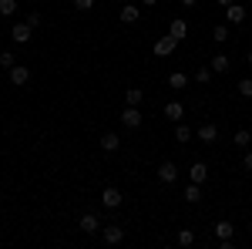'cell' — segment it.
<instances>
[{
    "instance_id": "cell-1",
    "label": "cell",
    "mask_w": 252,
    "mask_h": 249,
    "mask_svg": "<svg viewBox=\"0 0 252 249\" xmlns=\"http://www.w3.org/2000/svg\"><path fill=\"white\" fill-rule=\"evenodd\" d=\"M10 37H14V44H27V40L34 37V27L31 24H14L10 27Z\"/></svg>"
},
{
    "instance_id": "cell-2",
    "label": "cell",
    "mask_w": 252,
    "mask_h": 249,
    "mask_svg": "<svg viewBox=\"0 0 252 249\" xmlns=\"http://www.w3.org/2000/svg\"><path fill=\"white\" fill-rule=\"evenodd\" d=\"M175 178H178V165H175V162H161V165H158V182L172 185Z\"/></svg>"
},
{
    "instance_id": "cell-3",
    "label": "cell",
    "mask_w": 252,
    "mask_h": 249,
    "mask_svg": "<svg viewBox=\"0 0 252 249\" xmlns=\"http://www.w3.org/2000/svg\"><path fill=\"white\" fill-rule=\"evenodd\" d=\"M141 111H138L135 105H128V108H125V111H121V125H125V128H138V125H141Z\"/></svg>"
},
{
    "instance_id": "cell-4",
    "label": "cell",
    "mask_w": 252,
    "mask_h": 249,
    "mask_svg": "<svg viewBox=\"0 0 252 249\" xmlns=\"http://www.w3.org/2000/svg\"><path fill=\"white\" fill-rule=\"evenodd\" d=\"M101 239H104L108 246H118V243L125 239V229H121V226H104V229H101Z\"/></svg>"
},
{
    "instance_id": "cell-5",
    "label": "cell",
    "mask_w": 252,
    "mask_h": 249,
    "mask_svg": "<svg viewBox=\"0 0 252 249\" xmlns=\"http://www.w3.org/2000/svg\"><path fill=\"white\" fill-rule=\"evenodd\" d=\"M175 47H178V40H175L172 34H168V37H161V40H155V54H158V58H168Z\"/></svg>"
},
{
    "instance_id": "cell-6",
    "label": "cell",
    "mask_w": 252,
    "mask_h": 249,
    "mask_svg": "<svg viewBox=\"0 0 252 249\" xmlns=\"http://www.w3.org/2000/svg\"><path fill=\"white\" fill-rule=\"evenodd\" d=\"M215 138H219V128H215V121H205V125H198V142L212 145Z\"/></svg>"
},
{
    "instance_id": "cell-7",
    "label": "cell",
    "mask_w": 252,
    "mask_h": 249,
    "mask_svg": "<svg viewBox=\"0 0 252 249\" xmlns=\"http://www.w3.org/2000/svg\"><path fill=\"white\" fill-rule=\"evenodd\" d=\"M27 81H31V71H27L24 64H14V68H10V84H17V88H24Z\"/></svg>"
},
{
    "instance_id": "cell-8",
    "label": "cell",
    "mask_w": 252,
    "mask_h": 249,
    "mask_svg": "<svg viewBox=\"0 0 252 249\" xmlns=\"http://www.w3.org/2000/svg\"><path fill=\"white\" fill-rule=\"evenodd\" d=\"M118 17H121V24H135V20L141 17V10H138L135 3H121V10H118Z\"/></svg>"
},
{
    "instance_id": "cell-9",
    "label": "cell",
    "mask_w": 252,
    "mask_h": 249,
    "mask_svg": "<svg viewBox=\"0 0 252 249\" xmlns=\"http://www.w3.org/2000/svg\"><path fill=\"white\" fill-rule=\"evenodd\" d=\"M118 148H121V138H118L115 132H104V135H101V152L111 155V152H118Z\"/></svg>"
},
{
    "instance_id": "cell-10",
    "label": "cell",
    "mask_w": 252,
    "mask_h": 249,
    "mask_svg": "<svg viewBox=\"0 0 252 249\" xmlns=\"http://www.w3.org/2000/svg\"><path fill=\"white\" fill-rule=\"evenodd\" d=\"M101 202H104V209H118V206H121V192L118 189H104L101 192Z\"/></svg>"
},
{
    "instance_id": "cell-11",
    "label": "cell",
    "mask_w": 252,
    "mask_h": 249,
    "mask_svg": "<svg viewBox=\"0 0 252 249\" xmlns=\"http://www.w3.org/2000/svg\"><path fill=\"white\" fill-rule=\"evenodd\" d=\"M189 178H192V182H198V185H202V182H205V178H209V165H205V162H195L192 169H189Z\"/></svg>"
},
{
    "instance_id": "cell-12",
    "label": "cell",
    "mask_w": 252,
    "mask_h": 249,
    "mask_svg": "<svg viewBox=\"0 0 252 249\" xmlns=\"http://www.w3.org/2000/svg\"><path fill=\"white\" fill-rule=\"evenodd\" d=\"M78 226H81V232H97V229H101V222H97V215H94V212H84Z\"/></svg>"
},
{
    "instance_id": "cell-13",
    "label": "cell",
    "mask_w": 252,
    "mask_h": 249,
    "mask_svg": "<svg viewBox=\"0 0 252 249\" xmlns=\"http://www.w3.org/2000/svg\"><path fill=\"white\" fill-rule=\"evenodd\" d=\"M225 20H229V24H242V20H246V7H242V3L225 7Z\"/></svg>"
},
{
    "instance_id": "cell-14",
    "label": "cell",
    "mask_w": 252,
    "mask_h": 249,
    "mask_svg": "<svg viewBox=\"0 0 252 249\" xmlns=\"http://www.w3.org/2000/svg\"><path fill=\"white\" fill-rule=\"evenodd\" d=\"M209 68H212L215 74H225V71H229V68H232V61L225 58V54H215V58L209 61Z\"/></svg>"
},
{
    "instance_id": "cell-15",
    "label": "cell",
    "mask_w": 252,
    "mask_h": 249,
    "mask_svg": "<svg viewBox=\"0 0 252 249\" xmlns=\"http://www.w3.org/2000/svg\"><path fill=\"white\" fill-rule=\"evenodd\" d=\"M168 34H172L175 40H182L185 34H189V24H185L182 17H175V20H172V31H168Z\"/></svg>"
},
{
    "instance_id": "cell-16",
    "label": "cell",
    "mask_w": 252,
    "mask_h": 249,
    "mask_svg": "<svg viewBox=\"0 0 252 249\" xmlns=\"http://www.w3.org/2000/svg\"><path fill=\"white\" fill-rule=\"evenodd\" d=\"M182 115H185V108H182L178 101H168V105H165V118H172V121H182Z\"/></svg>"
},
{
    "instance_id": "cell-17",
    "label": "cell",
    "mask_w": 252,
    "mask_h": 249,
    "mask_svg": "<svg viewBox=\"0 0 252 249\" xmlns=\"http://www.w3.org/2000/svg\"><path fill=\"white\" fill-rule=\"evenodd\" d=\"M229 37H232V31H229L225 24H219V27H212V40H215V44H225Z\"/></svg>"
},
{
    "instance_id": "cell-18",
    "label": "cell",
    "mask_w": 252,
    "mask_h": 249,
    "mask_svg": "<svg viewBox=\"0 0 252 249\" xmlns=\"http://www.w3.org/2000/svg\"><path fill=\"white\" fill-rule=\"evenodd\" d=\"M168 84H172L175 91H182V88L189 84V74H182V71H172V74H168Z\"/></svg>"
},
{
    "instance_id": "cell-19",
    "label": "cell",
    "mask_w": 252,
    "mask_h": 249,
    "mask_svg": "<svg viewBox=\"0 0 252 249\" xmlns=\"http://www.w3.org/2000/svg\"><path fill=\"white\" fill-rule=\"evenodd\" d=\"M141 98H145V91H141V88H128V91H125V105H141Z\"/></svg>"
},
{
    "instance_id": "cell-20",
    "label": "cell",
    "mask_w": 252,
    "mask_h": 249,
    "mask_svg": "<svg viewBox=\"0 0 252 249\" xmlns=\"http://www.w3.org/2000/svg\"><path fill=\"white\" fill-rule=\"evenodd\" d=\"M175 142H178V145L192 142V128H189V125H175Z\"/></svg>"
},
{
    "instance_id": "cell-21",
    "label": "cell",
    "mask_w": 252,
    "mask_h": 249,
    "mask_svg": "<svg viewBox=\"0 0 252 249\" xmlns=\"http://www.w3.org/2000/svg\"><path fill=\"white\" fill-rule=\"evenodd\" d=\"M232 222H225V219H222V222H215V236H219V239H232Z\"/></svg>"
},
{
    "instance_id": "cell-22",
    "label": "cell",
    "mask_w": 252,
    "mask_h": 249,
    "mask_svg": "<svg viewBox=\"0 0 252 249\" xmlns=\"http://www.w3.org/2000/svg\"><path fill=\"white\" fill-rule=\"evenodd\" d=\"M185 202H202V189H198V182H192V185L185 189Z\"/></svg>"
},
{
    "instance_id": "cell-23",
    "label": "cell",
    "mask_w": 252,
    "mask_h": 249,
    "mask_svg": "<svg viewBox=\"0 0 252 249\" xmlns=\"http://www.w3.org/2000/svg\"><path fill=\"white\" fill-rule=\"evenodd\" d=\"M212 68H209V64H205V68H198V71H195V81H198V84H209V81H212Z\"/></svg>"
},
{
    "instance_id": "cell-24",
    "label": "cell",
    "mask_w": 252,
    "mask_h": 249,
    "mask_svg": "<svg viewBox=\"0 0 252 249\" xmlns=\"http://www.w3.org/2000/svg\"><path fill=\"white\" fill-rule=\"evenodd\" d=\"M0 14L3 17H14L17 14V0H0Z\"/></svg>"
},
{
    "instance_id": "cell-25",
    "label": "cell",
    "mask_w": 252,
    "mask_h": 249,
    "mask_svg": "<svg viewBox=\"0 0 252 249\" xmlns=\"http://www.w3.org/2000/svg\"><path fill=\"white\" fill-rule=\"evenodd\" d=\"M249 142H252V132H246V128L235 132V145H239V148H249Z\"/></svg>"
},
{
    "instance_id": "cell-26",
    "label": "cell",
    "mask_w": 252,
    "mask_h": 249,
    "mask_svg": "<svg viewBox=\"0 0 252 249\" xmlns=\"http://www.w3.org/2000/svg\"><path fill=\"white\" fill-rule=\"evenodd\" d=\"M192 243H195V232L192 229H182V232H178V246H182V249H189Z\"/></svg>"
},
{
    "instance_id": "cell-27",
    "label": "cell",
    "mask_w": 252,
    "mask_h": 249,
    "mask_svg": "<svg viewBox=\"0 0 252 249\" xmlns=\"http://www.w3.org/2000/svg\"><path fill=\"white\" fill-rule=\"evenodd\" d=\"M239 95L252 98V77H242V81H239Z\"/></svg>"
},
{
    "instance_id": "cell-28",
    "label": "cell",
    "mask_w": 252,
    "mask_h": 249,
    "mask_svg": "<svg viewBox=\"0 0 252 249\" xmlns=\"http://www.w3.org/2000/svg\"><path fill=\"white\" fill-rule=\"evenodd\" d=\"M0 64H3V68H7V71H10V68H14V64H17V58H14V54H10V51H3V54H0Z\"/></svg>"
},
{
    "instance_id": "cell-29",
    "label": "cell",
    "mask_w": 252,
    "mask_h": 249,
    "mask_svg": "<svg viewBox=\"0 0 252 249\" xmlns=\"http://www.w3.org/2000/svg\"><path fill=\"white\" fill-rule=\"evenodd\" d=\"M24 24H31V27H34V31H37V27H40V14H37V10H31V14H27V20H24Z\"/></svg>"
},
{
    "instance_id": "cell-30",
    "label": "cell",
    "mask_w": 252,
    "mask_h": 249,
    "mask_svg": "<svg viewBox=\"0 0 252 249\" xmlns=\"http://www.w3.org/2000/svg\"><path fill=\"white\" fill-rule=\"evenodd\" d=\"M74 7H78V10H91V7H94V0H74Z\"/></svg>"
},
{
    "instance_id": "cell-31",
    "label": "cell",
    "mask_w": 252,
    "mask_h": 249,
    "mask_svg": "<svg viewBox=\"0 0 252 249\" xmlns=\"http://www.w3.org/2000/svg\"><path fill=\"white\" fill-rule=\"evenodd\" d=\"M246 169L252 172V152H246Z\"/></svg>"
},
{
    "instance_id": "cell-32",
    "label": "cell",
    "mask_w": 252,
    "mask_h": 249,
    "mask_svg": "<svg viewBox=\"0 0 252 249\" xmlns=\"http://www.w3.org/2000/svg\"><path fill=\"white\" fill-rule=\"evenodd\" d=\"M195 3H198V0H182V7H195Z\"/></svg>"
},
{
    "instance_id": "cell-33",
    "label": "cell",
    "mask_w": 252,
    "mask_h": 249,
    "mask_svg": "<svg viewBox=\"0 0 252 249\" xmlns=\"http://www.w3.org/2000/svg\"><path fill=\"white\" fill-rule=\"evenodd\" d=\"M141 3H145V7H155V3H158V0H141Z\"/></svg>"
},
{
    "instance_id": "cell-34",
    "label": "cell",
    "mask_w": 252,
    "mask_h": 249,
    "mask_svg": "<svg viewBox=\"0 0 252 249\" xmlns=\"http://www.w3.org/2000/svg\"><path fill=\"white\" fill-rule=\"evenodd\" d=\"M219 3H222V7H232V3H235V0H219Z\"/></svg>"
},
{
    "instance_id": "cell-35",
    "label": "cell",
    "mask_w": 252,
    "mask_h": 249,
    "mask_svg": "<svg viewBox=\"0 0 252 249\" xmlns=\"http://www.w3.org/2000/svg\"><path fill=\"white\" fill-rule=\"evenodd\" d=\"M249 64H252V51H249Z\"/></svg>"
},
{
    "instance_id": "cell-36",
    "label": "cell",
    "mask_w": 252,
    "mask_h": 249,
    "mask_svg": "<svg viewBox=\"0 0 252 249\" xmlns=\"http://www.w3.org/2000/svg\"><path fill=\"white\" fill-rule=\"evenodd\" d=\"M37 3H44V0H37Z\"/></svg>"
}]
</instances>
